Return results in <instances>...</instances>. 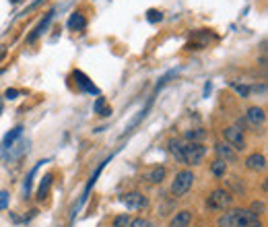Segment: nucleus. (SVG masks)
Listing matches in <instances>:
<instances>
[{
  "label": "nucleus",
  "mask_w": 268,
  "mask_h": 227,
  "mask_svg": "<svg viewBox=\"0 0 268 227\" xmlns=\"http://www.w3.org/2000/svg\"><path fill=\"white\" fill-rule=\"evenodd\" d=\"M169 153L182 165H200L202 159L206 157V147L200 143H190V141H186V143L169 141Z\"/></svg>",
  "instance_id": "nucleus-1"
},
{
  "label": "nucleus",
  "mask_w": 268,
  "mask_h": 227,
  "mask_svg": "<svg viewBox=\"0 0 268 227\" xmlns=\"http://www.w3.org/2000/svg\"><path fill=\"white\" fill-rule=\"evenodd\" d=\"M217 227H262V219L250 209H227L217 219Z\"/></svg>",
  "instance_id": "nucleus-2"
},
{
  "label": "nucleus",
  "mask_w": 268,
  "mask_h": 227,
  "mask_svg": "<svg viewBox=\"0 0 268 227\" xmlns=\"http://www.w3.org/2000/svg\"><path fill=\"white\" fill-rule=\"evenodd\" d=\"M194 180H196V176H194L192 169H182V172H178L176 178L171 180V194L176 198L186 196L192 190Z\"/></svg>",
  "instance_id": "nucleus-3"
},
{
  "label": "nucleus",
  "mask_w": 268,
  "mask_h": 227,
  "mask_svg": "<svg viewBox=\"0 0 268 227\" xmlns=\"http://www.w3.org/2000/svg\"><path fill=\"white\" fill-rule=\"evenodd\" d=\"M231 207H233V194L229 190H225V188L213 190L211 194H208V198H206V209L208 211L219 213V211H227Z\"/></svg>",
  "instance_id": "nucleus-4"
},
{
  "label": "nucleus",
  "mask_w": 268,
  "mask_h": 227,
  "mask_svg": "<svg viewBox=\"0 0 268 227\" xmlns=\"http://www.w3.org/2000/svg\"><path fill=\"white\" fill-rule=\"evenodd\" d=\"M112 157L114 155H110L108 159H103V161L97 165V169H95V172H93V176L89 178V182H87V186H85V190H83V194H80V198H78V202L75 204V207H73V213H71V221H75V217H77V215H78V211L80 209H83L85 207V202H87V198H89V194H91V190H93V186H95L97 184V178L101 176V172H103V167H106L110 161H112Z\"/></svg>",
  "instance_id": "nucleus-5"
},
{
  "label": "nucleus",
  "mask_w": 268,
  "mask_h": 227,
  "mask_svg": "<svg viewBox=\"0 0 268 227\" xmlns=\"http://www.w3.org/2000/svg\"><path fill=\"white\" fill-rule=\"evenodd\" d=\"M221 134H223L225 143H229L235 151H246V149H248L246 136H243L241 128H237V126H225L223 130H221Z\"/></svg>",
  "instance_id": "nucleus-6"
},
{
  "label": "nucleus",
  "mask_w": 268,
  "mask_h": 227,
  "mask_svg": "<svg viewBox=\"0 0 268 227\" xmlns=\"http://www.w3.org/2000/svg\"><path fill=\"white\" fill-rule=\"evenodd\" d=\"M120 202L124 204L126 209H130V211H143V209L149 207L147 194H143V192H136V190L122 194V196H120Z\"/></svg>",
  "instance_id": "nucleus-7"
},
{
  "label": "nucleus",
  "mask_w": 268,
  "mask_h": 227,
  "mask_svg": "<svg viewBox=\"0 0 268 227\" xmlns=\"http://www.w3.org/2000/svg\"><path fill=\"white\" fill-rule=\"evenodd\" d=\"M73 81H75V85H77V89L78 91H83V93H89V95H101V91H99V87L91 81V78L83 73V71H75L73 73Z\"/></svg>",
  "instance_id": "nucleus-8"
},
{
  "label": "nucleus",
  "mask_w": 268,
  "mask_h": 227,
  "mask_svg": "<svg viewBox=\"0 0 268 227\" xmlns=\"http://www.w3.org/2000/svg\"><path fill=\"white\" fill-rule=\"evenodd\" d=\"M167 178V169L163 167V165H153V167H149L145 169V172L141 174V180L145 182V184H161L163 180Z\"/></svg>",
  "instance_id": "nucleus-9"
},
{
  "label": "nucleus",
  "mask_w": 268,
  "mask_h": 227,
  "mask_svg": "<svg viewBox=\"0 0 268 227\" xmlns=\"http://www.w3.org/2000/svg\"><path fill=\"white\" fill-rule=\"evenodd\" d=\"M54 15H56V8H52V10H48V13H45V17L38 23V25L36 27H33V31L29 33V36H27V43H36L38 41V38L39 36H43V33H45V29H48L50 27V23L54 21Z\"/></svg>",
  "instance_id": "nucleus-10"
},
{
  "label": "nucleus",
  "mask_w": 268,
  "mask_h": 227,
  "mask_svg": "<svg viewBox=\"0 0 268 227\" xmlns=\"http://www.w3.org/2000/svg\"><path fill=\"white\" fill-rule=\"evenodd\" d=\"M215 153L219 159H223L225 163H237V151L233 149V147L229 143H217L215 145Z\"/></svg>",
  "instance_id": "nucleus-11"
},
{
  "label": "nucleus",
  "mask_w": 268,
  "mask_h": 227,
  "mask_svg": "<svg viewBox=\"0 0 268 227\" xmlns=\"http://www.w3.org/2000/svg\"><path fill=\"white\" fill-rule=\"evenodd\" d=\"M153 101H155V97H149V101H147V106H145V108H143V110H141V112H138V114H136V116H134V118L130 120V124H128V126H126V130H124V134H122V136H126V134H130V132H132V130H134V128L138 126V124H141V122H143V120L147 118V114L151 112V108H153Z\"/></svg>",
  "instance_id": "nucleus-12"
},
{
  "label": "nucleus",
  "mask_w": 268,
  "mask_h": 227,
  "mask_svg": "<svg viewBox=\"0 0 268 227\" xmlns=\"http://www.w3.org/2000/svg\"><path fill=\"white\" fill-rule=\"evenodd\" d=\"M246 167L250 169V172H264L266 169V157L262 153H252L246 157Z\"/></svg>",
  "instance_id": "nucleus-13"
},
{
  "label": "nucleus",
  "mask_w": 268,
  "mask_h": 227,
  "mask_svg": "<svg viewBox=\"0 0 268 227\" xmlns=\"http://www.w3.org/2000/svg\"><path fill=\"white\" fill-rule=\"evenodd\" d=\"M246 120L252 124V126H262V124L266 122V112H264V108H258V106L248 108Z\"/></svg>",
  "instance_id": "nucleus-14"
},
{
  "label": "nucleus",
  "mask_w": 268,
  "mask_h": 227,
  "mask_svg": "<svg viewBox=\"0 0 268 227\" xmlns=\"http://www.w3.org/2000/svg\"><path fill=\"white\" fill-rule=\"evenodd\" d=\"M190 223H192V211L182 209L173 215V219L169 221V227H190Z\"/></svg>",
  "instance_id": "nucleus-15"
},
{
  "label": "nucleus",
  "mask_w": 268,
  "mask_h": 227,
  "mask_svg": "<svg viewBox=\"0 0 268 227\" xmlns=\"http://www.w3.org/2000/svg\"><path fill=\"white\" fill-rule=\"evenodd\" d=\"M21 136H23V126L19 124V126H15L10 132H6V134H4V139H2V151H8L10 147L15 145V141H17V139H21Z\"/></svg>",
  "instance_id": "nucleus-16"
},
{
  "label": "nucleus",
  "mask_w": 268,
  "mask_h": 227,
  "mask_svg": "<svg viewBox=\"0 0 268 227\" xmlns=\"http://www.w3.org/2000/svg\"><path fill=\"white\" fill-rule=\"evenodd\" d=\"M52 182H54V174H45L39 182V188H38V200H45L48 198V192L52 188Z\"/></svg>",
  "instance_id": "nucleus-17"
},
{
  "label": "nucleus",
  "mask_w": 268,
  "mask_h": 227,
  "mask_svg": "<svg viewBox=\"0 0 268 227\" xmlns=\"http://www.w3.org/2000/svg\"><path fill=\"white\" fill-rule=\"evenodd\" d=\"M66 25H68V29H71V31H83L87 27V19H85V15H80V13H73Z\"/></svg>",
  "instance_id": "nucleus-18"
},
{
  "label": "nucleus",
  "mask_w": 268,
  "mask_h": 227,
  "mask_svg": "<svg viewBox=\"0 0 268 227\" xmlns=\"http://www.w3.org/2000/svg\"><path fill=\"white\" fill-rule=\"evenodd\" d=\"M45 161H38L36 163V167H33L31 169V172L27 174V178H25V186H23V196H25V198H29L31 196V186H33V178H36V174H38V169L43 165Z\"/></svg>",
  "instance_id": "nucleus-19"
},
{
  "label": "nucleus",
  "mask_w": 268,
  "mask_h": 227,
  "mask_svg": "<svg viewBox=\"0 0 268 227\" xmlns=\"http://www.w3.org/2000/svg\"><path fill=\"white\" fill-rule=\"evenodd\" d=\"M93 112H95L97 116H103V118L112 116V108L106 106V97H101V95L95 99V104H93Z\"/></svg>",
  "instance_id": "nucleus-20"
},
{
  "label": "nucleus",
  "mask_w": 268,
  "mask_h": 227,
  "mask_svg": "<svg viewBox=\"0 0 268 227\" xmlns=\"http://www.w3.org/2000/svg\"><path fill=\"white\" fill-rule=\"evenodd\" d=\"M211 174L215 176V178H225V174H227V163L223 161V159H215V161L211 163Z\"/></svg>",
  "instance_id": "nucleus-21"
},
{
  "label": "nucleus",
  "mask_w": 268,
  "mask_h": 227,
  "mask_svg": "<svg viewBox=\"0 0 268 227\" xmlns=\"http://www.w3.org/2000/svg\"><path fill=\"white\" fill-rule=\"evenodd\" d=\"M229 87L235 91V93L241 97V99H248L250 97V93H252V87L250 85H239V83H235V81H231L229 83Z\"/></svg>",
  "instance_id": "nucleus-22"
},
{
  "label": "nucleus",
  "mask_w": 268,
  "mask_h": 227,
  "mask_svg": "<svg viewBox=\"0 0 268 227\" xmlns=\"http://www.w3.org/2000/svg\"><path fill=\"white\" fill-rule=\"evenodd\" d=\"M204 136H206V132H204V130L196 128V130H188V132H186V141H190V143H198V141H202Z\"/></svg>",
  "instance_id": "nucleus-23"
},
{
  "label": "nucleus",
  "mask_w": 268,
  "mask_h": 227,
  "mask_svg": "<svg viewBox=\"0 0 268 227\" xmlns=\"http://www.w3.org/2000/svg\"><path fill=\"white\" fill-rule=\"evenodd\" d=\"M128 227H157V225L147 217H136V219H130V225Z\"/></svg>",
  "instance_id": "nucleus-24"
},
{
  "label": "nucleus",
  "mask_w": 268,
  "mask_h": 227,
  "mask_svg": "<svg viewBox=\"0 0 268 227\" xmlns=\"http://www.w3.org/2000/svg\"><path fill=\"white\" fill-rule=\"evenodd\" d=\"M128 225H130V215H128V213L118 215V217L114 219V223H112V227H128Z\"/></svg>",
  "instance_id": "nucleus-25"
},
{
  "label": "nucleus",
  "mask_w": 268,
  "mask_h": 227,
  "mask_svg": "<svg viewBox=\"0 0 268 227\" xmlns=\"http://www.w3.org/2000/svg\"><path fill=\"white\" fill-rule=\"evenodd\" d=\"M250 211H252L254 215H258V217H260V215H266V202H264V200H254L252 207H250Z\"/></svg>",
  "instance_id": "nucleus-26"
},
{
  "label": "nucleus",
  "mask_w": 268,
  "mask_h": 227,
  "mask_svg": "<svg viewBox=\"0 0 268 227\" xmlns=\"http://www.w3.org/2000/svg\"><path fill=\"white\" fill-rule=\"evenodd\" d=\"M176 75H178V71H169L167 75H163V76L159 78V81H157V85H155V91H159L161 87H165V85L169 83V78H171V76H176Z\"/></svg>",
  "instance_id": "nucleus-27"
},
{
  "label": "nucleus",
  "mask_w": 268,
  "mask_h": 227,
  "mask_svg": "<svg viewBox=\"0 0 268 227\" xmlns=\"http://www.w3.org/2000/svg\"><path fill=\"white\" fill-rule=\"evenodd\" d=\"M147 19H149L151 23H157V21H161V19H163V15H161V10H155V8H151L149 13H147Z\"/></svg>",
  "instance_id": "nucleus-28"
},
{
  "label": "nucleus",
  "mask_w": 268,
  "mask_h": 227,
  "mask_svg": "<svg viewBox=\"0 0 268 227\" xmlns=\"http://www.w3.org/2000/svg\"><path fill=\"white\" fill-rule=\"evenodd\" d=\"M8 192L6 190H0V211H4L8 207Z\"/></svg>",
  "instance_id": "nucleus-29"
},
{
  "label": "nucleus",
  "mask_w": 268,
  "mask_h": 227,
  "mask_svg": "<svg viewBox=\"0 0 268 227\" xmlns=\"http://www.w3.org/2000/svg\"><path fill=\"white\" fill-rule=\"evenodd\" d=\"M21 95V91L19 89H6V93H4V97L6 99H17Z\"/></svg>",
  "instance_id": "nucleus-30"
},
{
  "label": "nucleus",
  "mask_w": 268,
  "mask_h": 227,
  "mask_svg": "<svg viewBox=\"0 0 268 227\" xmlns=\"http://www.w3.org/2000/svg\"><path fill=\"white\" fill-rule=\"evenodd\" d=\"M211 89H213V85H211V81H208V83L204 85V97H208V93H211Z\"/></svg>",
  "instance_id": "nucleus-31"
},
{
  "label": "nucleus",
  "mask_w": 268,
  "mask_h": 227,
  "mask_svg": "<svg viewBox=\"0 0 268 227\" xmlns=\"http://www.w3.org/2000/svg\"><path fill=\"white\" fill-rule=\"evenodd\" d=\"M4 56H6V50H0V60H2Z\"/></svg>",
  "instance_id": "nucleus-32"
},
{
  "label": "nucleus",
  "mask_w": 268,
  "mask_h": 227,
  "mask_svg": "<svg viewBox=\"0 0 268 227\" xmlns=\"http://www.w3.org/2000/svg\"><path fill=\"white\" fill-rule=\"evenodd\" d=\"M10 2H13V4H19V2H23V0H10Z\"/></svg>",
  "instance_id": "nucleus-33"
},
{
  "label": "nucleus",
  "mask_w": 268,
  "mask_h": 227,
  "mask_svg": "<svg viewBox=\"0 0 268 227\" xmlns=\"http://www.w3.org/2000/svg\"><path fill=\"white\" fill-rule=\"evenodd\" d=\"M2 75H4V71H0V76H2Z\"/></svg>",
  "instance_id": "nucleus-34"
}]
</instances>
